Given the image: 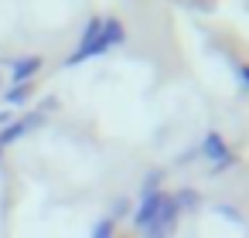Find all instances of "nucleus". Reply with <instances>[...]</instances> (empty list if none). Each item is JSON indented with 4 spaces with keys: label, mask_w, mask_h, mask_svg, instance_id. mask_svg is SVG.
<instances>
[{
    "label": "nucleus",
    "mask_w": 249,
    "mask_h": 238,
    "mask_svg": "<svg viewBox=\"0 0 249 238\" xmlns=\"http://www.w3.org/2000/svg\"><path fill=\"white\" fill-rule=\"evenodd\" d=\"M123 38H126V28H123L120 21H103V17H92V21L86 24L82 38H79V48L65 58V68H75V65L89 62V58L106 55L109 48L123 45Z\"/></svg>",
    "instance_id": "nucleus-1"
},
{
    "label": "nucleus",
    "mask_w": 249,
    "mask_h": 238,
    "mask_svg": "<svg viewBox=\"0 0 249 238\" xmlns=\"http://www.w3.org/2000/svg\"><path fill=\"white\" fill-rule=\"evenodd\" d=\"M178 211H181L178 197H167V201H164V207H160V214L147 224L143 238H171V231H174V224H178Z\"/></svg>",
    "instance_id": "nucleus-2"
},
{
    "label": "nucleus",
    "mask_w": 249,
    "mask_h": 238,
    "mask_svg": "<svg viewBox=\"0 0 249 238\" xmlns=\"http://www.w3.org/2000/svg\"><path fill=\"white\" fill-rule=\"evenodd\" d=\"M164 201H167V194H164V190H150V194H143V201H140V204H137V211H133V224H137L140 231H147V224L160 214Z\"/></svg>",
    "instance_id": "nucleus-3"
},
{
    "label": "nucleus",
    "mask_w": 249,
    "mask_h": 238,
    "mask_svg": "<svg viewBox=\"0 0 249 238\" xmlns=\"http://www.w3.org/2000/svg\"><path fill=\"white\" fill-rule=\"evenodd\" d=\"M41 123H45V116H38V112H31V116H24V119H18V123H7L4 129H0V150H4L7 143H14V140H21L24 133L38 129Z\"/></svg>",
    "instance_id": "nucleus-4"
},
{
    "label": "nucleus",
    "mask_w": 249,
    "mask_h": 238,
    "mask_svg": "<svg viewBox=\"0 0 249 238\" xmlns=\"http://www.w3.org/2000/svg\"><path fill=\"white\" fill-rule=\"evenodd\" d=\"M41 58L38 55H28V58H18V62H11V82L14 85H24V82H31L38 72H41Z\"/></svg>",
    "instance_id": "nucleus-5"
},
{
    "label": "nucleus",
    "mask_w": 249,
    "mask_h": 238,
    "mask_svg": "<svg viewBox=\"0 0 249 238\" xmlns=\"http://www.w3.org/2000/svg\"><path fill=\"white\" fill-rule=\"evenodd\" d=\"M201 153H205V160H212V163H222V160L232 157V150L225 146L222 133H205V140H201Z\"/></svg>",
    "instance_id": "nucleus-6"
},
{
    "label": "nucleus",
    "mask_w": 249,
    "mask_h": 238,
    "mask_svg": "<svg viewBox=\"0 0 249 238\" xmlns=\"http://www.w3.org/2000/svg\"><path fill=\"white\" fill-rule=\"evenodd\" d=\"M31 92H35L31 82H24V85H11V89L4 92V102H7V106H24V102L31 99Z\"/></svg>",
    "instance_id": "nucleus-7"
},
{
    "label": "nucleus",
    "mask_w": 249,
    "mask_h": 238,
    "mask_svg": "<svg viewBox=\"0 0 249 238\" xmlns=\"http://www.w3.org/2000/svg\"><path fill=\"white\" fill-rule=\"evenodd\" d=\"M113 224H116L113 218H103V221H96V228H92V238H113V231H116Z\"/></svg>",
    "instance_id": "nucleus-8"
},
{
    "label": "nucleus",
    "mask_w": 249,
    "mask_h": 238,
    "mask_svg": "<svg viewBox=\"0 0 249 238\" xmlns=\"http://www.w3.org/2000/svg\"><path fill=\"white\" fill-rule=\"evenodd\" d=\"M123 214H130V201H126V197H116V204H113V221L123 218Z\"/></svg>",
    "instance_id": "nucleus-9"
},
{
    "label": "nucleus",
    "mask_w": 249,
    "mask_h": 238,
    "mask_svg": "<svg viewBox=\"0 0 249 238\" xmlns=\"http://www.w3.org/2000/svg\"><path fill=\"white\" fill-rule=\"evenodd\" d=\"M195 201H198V194H195V190H181V197H178V204H184V207H191Z\"/></svg>",
    "instance_id": "nucleus-10"
},
{
    "label": "nucleus",
    "mask_w": 249,
    "mask_h": 238,
    "mask_svg": "<svg viewBox=\"0 0 249 238\" xmlns=\"http://www.w3.org/2000/svg\"><path fill=\"white\" fill-rule=\"evenodd\" d=\"M239 79H242V82L249 85V65H239Z\"/></svg>",
    "instance_id": "nucleus-11"
},
{
    "label": "nucleus",
    "mask_w": 249,
    "mask_h": 238,
    "mask_svg": "<svg viewBox=\"0 0 249 238\" xmlns=\"http://www.w3.org/2000/svg\"><path fill=\"white\" fill-rule=\"evenodd\" d=\"M11 123V112H0V126H7Z\"/></svg>",
    "instance_id": "nucleus-12"
},
{
    "label": "nucleus",
    "mask_w": 249,
    "mask_h": 238,
    "mask_svg": "<svg viewBox=\"0 0 249 238\" xmlns=\"http://www.w3.org/2000/svg\"><path fill=\"white\" fill-rule=\"evenodd\" d=\"M0 157H4V150H0Z\"/></svg>",
    "instance_id": "nucleus-13"
}]
</instances>
